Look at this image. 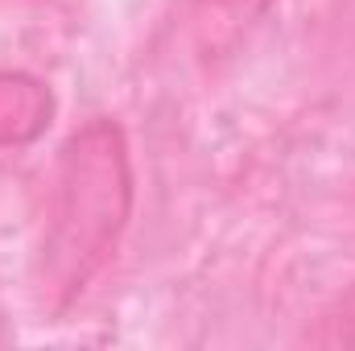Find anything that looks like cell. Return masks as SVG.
<instances>
[{"label": "cell", "instance_id": "cell-1", "mask_svg": "<svg viewBox=\"0 0 355 351\" xmlns=\"http://www.w3.org/2000/svg\"><path fill=\"white\" fill-rule=\"evenodd\" d=\"M132 215V157L116 120H87L58 153L46 236L37 252V302L46 314L71 310L112 261Z\"/></svg>", "mask_w": 355, "mask_h": 351}, {"label": "cell", "instance_id": "cell-2", "mask_svg": "<svg viewBox=\"0 0 355 351\" xmlns=\"http://www.w3.org/2000/svg\"><path fill=\"white\" fill-rule=\"evenodd\" d=\"M54 120V95L25 71H0V149L37 141Z\"/></svg>", "mask_w": 355, "mask_h": 351}, {"label": "cell", "instance_id": "cell-3", "mask_svg": "<svg viewBox=\"0 0 355 351\" xmlns=\"http://www.w3.org/2000/svg\"><path fill=\"white\" fill-rule=\"evenodd\" d=\"M310 343L318 348H355V289H347L310 331Z\"/></svg>", "mask_w": 355, "mask_h": 351}, {"label": "cell", "instance_id": "cell-4", "mask_svg": "<svg viewBox=\"0 0 355 351\" xmlns=\"http://www.w3.org/2000/svg\"><path fill=\"white\" fill-rule=\"evenodd\" d=\"M215 12H223V17H232V21H252V17H261L272 0H207Z\"/></svg>", "mask_w": 355, "mask_h": 351}, {"label": "cell", "instance_id": "cell-5", "mask_svg": "<svg viewBox=\"0 0 355 351\" xmlns=\"http://www.w3.org/2000/svg\"><path fill=\"white\" fill-rule=\"evenodd\" d=\"M0 343H4V331H0Z\"/></svg>", "mask_w": 355, "mask_h": 351}]
</instances>
